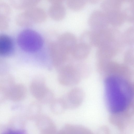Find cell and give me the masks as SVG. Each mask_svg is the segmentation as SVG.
<instances>
[{"instance_id": "ba28073f", "label": "cell", "mask_w": 134, "mask_h": 134, "mask_svg": "<svg viewBox=\"0 0 134 134\" xmlns=\"http://www.w3.org/2000/svg\"><path fill=\"white\" fill-rule=\"evenodd\" d=\"M75 36L70 32H65L60 35L57 41L62 48L68 54L71 53L77 44Z\"/></svg>"}, {"instance_id": "9c48e42d", "label": "cell", "mask_w": 134, "mask_h": 134, "mask_svg": "<svg viewBox=\"0 0 134 134\" xmlns=\"http://www.w3.org/2000/svg\"><path fill=\"white\" fill-rule=\"evenodd\" d=\"M122 7H113L104 12L109 24L114 26H118L122 25L125 21L122 12Z\"/></svg>"}, {"instance_id": "f546056e", "label": "cell", "mask_w": 134, "mask_h": 134, "mask_svg": "<svg viewBox=\"0 0 134 134\" xmlns=\"http://www.w3.org/2000/svg\"><path fill=\"white\" fill-rule=\"evenodd\" d=\"M55 134H66V133L62 129L59 131H57Z\"/></svg>"}, {"instance_id": "7a4b0ae2", "label": "cell", "mask_w": 134, "mask_h": 134, "mask_svg": "<svg viewBox=\"0 0 134 134\" xmlns=\"http://www.w3.org/2000/svg\"><path fill=\"white\" fill-rule=\"evenodd\" d=\"M17 42L20 48L28 52H34L42 47L43 40L41 35L36 31L29 29L24 30L19 34Z\"/></svg>"}, {"instance_id": "83f0119b", "label": "cell", "mask_w": 134, "mask_h": 134, "mask_svg": "<svg viewBox=\"0 0 134 134\" xmlns=\"http://www.w3.org/2000/svg\"><path fill=\"white\" fill-rule=\"evenodd\" d=\"M3 134H27L24 130H10L7 131Z\"/></svg>"}, {"instance_id": "3957f363", "label": "cell", "mask_w": 134, "mask_h": 134, "mask_svg": "<svg viewBox=\"0 0 134 134\" xmlns=\"http://www.w3.org/2000/svg\"><path fill=\"white\" fill-rule=\"evenodd\" d=\"M30 90L33 96L40 102L50 104L54 99V95L47 86L44 78L40 75L33 79L30 85Z\"/></svg>"}, {"instance_id": "7402d4cb", "label": "cell", "mask_w": 134, "mask_h": 134, "mask_svg": "<svg viewBox=\"0 0 134 134\" xmlns=\"http://www.w3.org/2000/svg\"><path fill=\"white\" fill-rule=\"evenodd\" d=\"M134 35L133 27L131 26L127 28L122 34V39L124 45L131 46L133 44Z\"/></svg>"}, {"instance_id": "9a60e30c", "label": "cell", "mask_w": 134, "mask_h": 134, "mask_svg": "<svg viewBox=\"0 0 134 134\" xmlns=\"http://www.w3.org/2000/svg\"><path fill=\"white\" fill-rule=\"evenodd\" d=\"M27 13L34 23H40L47 19V14L42 8L36 6L24 10Z\"/></svg>"}, {"instance_id": "2e32d148", "label": "cell", "mask_w": 134, "mask_h": 134, "mask_svg": "<svg viewBox=\"0 0 134 134\" xmlns=\"http://www.w3.org/2000/svg\"><path fill=\"white\" fill-rule=\"evenodd\" d=\"M133 0H123L121 10L125 21L130 22L133 21Z\"/></svg>"}, {"instance_id": "d4e9b609", "label": "cell", "mask_w": 134, "mask_h": 134, "mask_svg": "<svg viewBox=\"0 0 134 134\" xmlns=\"http://www.w3.org/2000/svg\"><path fill=\"white\" fill-rule=\"evenodd\" d=\"M10 17L0 14V30L7 29L9 25Z\"/></svg>"}, {"instance_id": "f1b7e54d", "label": "cell", "mask_w": 134, "mask_h": 134, "mask_svg": "<svg viewBox=\"0 0 134 134\" xmlns=\"http://www.w3.org/2000/svg\"><path fill=\"white\" fill-rule=\"evenodd\" d=\"M48 1L51 4L62 3L63 2V1L62 0H49Z\"/></svg>"}, {"instance_id": "4fadbf2b", "label": "cell", "mask_w": 134, "mask_h": 134, "mask_svg": "<svg viewBox=\"0 0 134 134\" xmlns=\"http://www.w3.org/2000/svg\"><path fill=\"white\" fill-rule=\"evenodd\" d=\"M91 47L84 43H77L71 54L72 57L77 60H81L86 58L89 54Z\"/></svg>"}, {"instance_id": "d6986e66", "label": "cell", "mask_w": 134, "mask_h": 134, "mask_svg": "<svg viewBox=\"0 0 134 134\" xmlns=\"http://www.w3.org/2000/svg\"><path fill=\"white\" fill-rule=\"evenodd\" d=\"M16 23L18 25L24 27H29L34 24L26 12L24 11L19 13L15 18Z\"/></svg>"}, {"instance_id": "ffe728a7", "label": "cell", "mask_w": 134, "mask_h": 134, "mask_svg": "<svg viewBox=\"0 0 134 134\" xmlns=\"http://www.w3.org/2000/svg\"><path fill=\"white\" fill-rule=\"evenodd\" d=\"M80 42L87 44L91 47L95 46L96 43V33L94 31L86 30L81 34L80 38Z\"/></svg>"}, {"instance_id": "8992f818", "label": "cell", "mask_w": 134, "mask_h": 134, "mask_svg": "<svg viewBox=\"0 0 134 134\" xmlns=\"http://www.w3.org/2000/svg\"><path fill=\"white\" fill-rule=\"evenodd\" d=\"M84 94L83 91L79 88H74L61 97L66 109L76 108L81 103L83 100Z\"/></svg>"}, {"instance_id": "44dd1931", "label": "cell", "mask_w": 134, "mask_h": 134, "mask_svg": "<svg viewBox=\"0 0 134 134\" xmlns=\"http://www.w3.org/2000/svg\"><path fill=\"white\" fill-rule=\"evenodd\" d=\"M50 104L51 110L56 114H61L66 109L61 98L54 99Z\"/></svg>"}, {"instance_id": "484cf974", "label": "cell", "mask_w": 134, "mask_h": 134, "mask_svg": "<svg viewBox=\"0 0 134 134\" xmlns=\"http://www.w3.org/2000/svg\"><path fill=\"white\" fill-rule=\"evenodd\" d=\"M8 65L4 59L0 58V76H3L7 74L8 69Z\"/></svg>"}, {"instance_id": "8fae6325", "label": "cell", "mask_w": 134, "mask_h": 134, "mask_svg": "<svg viewBox=\"0 0 134 134\" xmlns=\"http://www.w3.org/2000/svg\"><path fill=\"white\" fill-rule=\"evenodd\" d=\"M36 124L40 131L39 134H55L57 132L54 124L46 116L39 118L36 121Z\"/></svg>"}, {"instance_id": "5bb4252c", "label": "cell", "mask_w": 134, "mask_h": 134, "mask_svg": "<svg viewBox=\"0 0 134 134\" xmlns=\"http://www.w3.org/2000/svg\"><path fill=\"white\" fill-rule=\"evenodd\" d=\"M48 11L50 17L56 21H60L65 17L66 10L62 3L51 4Z\"/></svg>"}, {"instance_id": "30bf717a", "label": "cell", "mask_w": 134, "mask_h": 134, "mask_svg": "<svg viewBox=\"0 0 134 134\" xmlns=\"http://www.w3.org/2000/svg\"><path fill=\"white\" fill-rule=\"evenodd\" d=\"M27 94V89L25 85L15 83L7 93L5 98L13 102L20 101L24 99Z\"/></svg>"}, {"instance_id": "cb8c5ba5", "label": "cell", "mask_w": 134, "mask_h": 134, "mask_svg": "<svg viewBox=\"0 0 134 134\" xmlns=\"http://www.w3.org/2000/svg\"><path fill=\"white\" fill-rule=\"evenodd\" d=\"M11 13L10 6L4 2H0V14L10 17Z\"/></svg>"}, {"instance_id": "603a6c76", "label": "cell", "mask_w": 134, "mask_h": 134, "mask_svg": "<svg viewBox=\"0 0 134 134\" xmlns=\"http://www.w3.org/2000/svg\"><path fill=\"white\" fill-rule=\"evenodd\" d=\"M87 2L82 0H68L66 4L70 9L74 11H78L83 8L85 6Z\"/></svg>"}, {"instance_id": "ac0fdd59", "label": "cell", "mask_w": 134, "mask_h": 134, "mask_svg": "<svg viewBox=\"0 0 134 134\" xmlns=\"http://www.w3.org/2000/svg\"><path fill=\"white\" fill-rule=\"evenodd\" d=\"M2 76L0 80V92L5 98L7 93L15 83L14 78L10 75L7 74Z\"/></svg>"}, {"instance_id": "e0dca14e", "label": "cell", "mask_w": 134, "mask_h": 134, "mask_svg": "<svg viewBox=\"0 0 134 134\" xmlns=\"http://www.w3.org/2000/svg\"><path fill=\"white\" fill-rule=\"evenodd\" d=\"M40 1L38 0H11L10 3L14 8L24 10L36 6Z\"/></svg>"}, {"instance_id": "5b68a950", "label": "cell", "mask_w": 134, "mask_h": 134, "mask_svg": "<svg viewBox=\"0 0 134 134\" xmlns=\"http://www.w3.org/2000/svg\"><path fill=\"white\" fill-rule=\"evenodd\" d=\"M48 50L52 64L58 70L65 65L68 60L69 55L61 47L57 42H51Z\"/></svg>"}, {"instance_id": "6da1fadb", "label": "cell", "mask_w": 134, "mask_h": 134, "mask_svg": "<svg viewBox=\"0 0 134 134\" xmlns=\"http://www.w3.org/2000/svg\"><path fill=\"white\" fill-rule=\"evenodd\" d=\"M125 76L118 74L109 75L104 80L106 103L109 111L114 114L125 113L132 105L133 87Z\"/></svg>"}, {"instance_id": "277c9868", "label": "cell", "mask_w": 134, "mask_h": 134, "mask_svg": "<svg viewBox=\"0 0 134 134\" xmlns=\"http://www.w3.org/2000/svg\"><path fill=\"white\" fill-rule=\"evenodd\" d=\"M81 77L79 69L70 64H66L58 70V81L65 86H72L77 84L80 81Z\"/></svg>"}, {"instance_id": "4316f807", "label": "cell", "mask_w": 134, "mask_h": 134, "mask_svg": "<svg viewBox=\"0 0 134 134\" xmlns=\"http://www.w3.org/2000/svg\"><path fill=\"white\" fill-rule=\"evenodd\" d=\"M134 49L130 48L125 52L124 56L125 60L126 62H131L133 60Z\"/></svg>"}, {"instance_id": "52a82bcc", "label": "cell", "mask_w": 134, "mask_h": 134, "mask_svg": "<svg viewBox=\"0 0 134 134\" xmlns=\"http://www.w3.org/2000/svg\"><path fill=\"white\" fill-rule=\"evenodd\" d=\"M88 23L92 30L95 31H99L107 28L109 24L105 13L99 10H95L92 13Z\"/></svg>"}, {"instance_id": "4dcf8cb0", "label": "cell", "mask_w": 134, "mask_h": 134, "mask_svg": "<svg viewBox=\"0 0 134 134\" xmlns=\"http://www.w3.org/2000/svg\"><path fill=\"white\" fill-rule=\"evenodd\" d=\"M99 62H103V61H99ZM103 62H105V61H103Z\"/></svg>"}, {"instance_id": "7c38bea8", "label": "cell", "mask_w": 134, "mask_h": 134, "mask_svg": "<svg viewBox=\"0 0 134 134\" xmlns=\"http://www.w3.org/2000/svg\"><path fill=\"white\" fill-rule=\"evenodd\" d=\"M14 49L12 38L8 35L0 34V56H5L11 54Z\"/></svg>"}]
</instances>
